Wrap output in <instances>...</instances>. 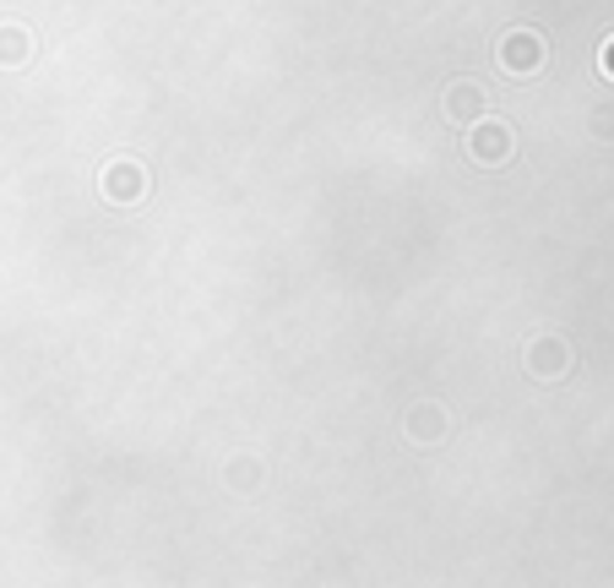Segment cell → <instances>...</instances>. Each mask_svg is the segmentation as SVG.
<instances>
[{
    "instance_id": "cell-1",
    "label": "cell",
    "mask_w": 614,
    "mask_h": 588,
    "mask_svg": "<svg viewBox=\"0 0 614 588\" xmlns=\"http://www.w3.org/2000/svg\"><path fill=\"white\" fill-rule=\"evenodd\" d=\"M528 371H533L539 382H560V376L571 371V349H565V338H554V332L533 338V343H528Z\"/></svg>"
},
{
    "instance_id": "cell-2",
    "label": "cell",
    "mask_w": 614,
    "mask_h": 588,
    "mask_svg": "<svg viewBox=\"0 0 614 588\" xmlns=\"http://www.w3.org/2000/svg\"><path fill=\"white\" fill-rule=\"evenodd\" d=\"M500 61H506V71L528 76V71H539V65H544V39H539V33H528V28H517V33H506Z\"/></svg>"
},
{
    "instance_id": "cell-3",
    "label": "cell",
    "mask_w": 614,
    "mask_h": 588,
    "mask_svg": "<svg viewBox=\"0 0 614 588\" xmlns=\"http://www.w3.org/2000/svg\"><path fill=\"white\" fill-rule=\"evenodd\" d=\"M468 153H473L479 164H500V158L511 153V126H500V121H479V126H473V142H468Z\"/></svg>"
},
{
    "instance_id": "cell-4",
    "label": "cell",
    "mask_w": 614,
    "mask_h": 588,
    "mask_svg": "<svg viewBox=\"0 0 614 588\" xmlns=\"http://www.w3.org/2000/svg\"><path fill=\"white\" fill-rule=\"evenodd\" d=\"M104 192L115 196V202H136V196L147 192V175H142V164H131V158L110 164V175H104Z\"/></svg>"
},
{
    "instance_id": "cell-5",
    "label": "cell",
    "mask_w": 614,
    "mask_h": 588,
    "mask_svg": "<svg viewBox=\"0 0 614 588\" xmlns=\"http://www.w3.org/2000/svg\"><path fill=\"white\" fill-rule=\"evenodd\" d=\"M446 436V409H435V403H419L414 414H408V442H419V447H435Z\"/></svg>"
},
{
    "instance_id": "cell-6",
    "label": "cell",
    "mask_w": 614,
    "mask_h": 588,
    "mask_svg": "<svg viewBox=\"0 0 614 588\" xmlns=\"http://www.w3.org/2000/svg\"><path fill=\"white\" fill-rule=\"evenodd\" d=\"M479 104H485V93H479L473 82H451V93H446V110H440V115H446V121H468Z\"/></svg>"
},
{
    "instance_id": "cell-7",
    "label": "cell",
    "mask_w": 614,
    "mask_h": 588,
    "mask_svg": "<svg viewBox=\"0 0 614 588\" xmlns=\"http://www.w3.org/2000/svg\"><path fill=\"white\" fill-rule=\"evenodd\" d=\"M28 61V33L22 28H0V65H22Z\"/></svg>"
},
{
    "instance_id": "cell-8",
    "label": "cell",
    "mask_w": 614,
    "mask_h": 588,
    "mask_svg": "<svg viewBox=\"0 0 614 588\" xmlns=\"http://www.w3.org/2000/svg\"><path fill=\"white\" fill-rule=\"evenodd\" d=\"M604 71H610V76H614V39H610V44H604Z\"/></svg>"
}]
</instances>
